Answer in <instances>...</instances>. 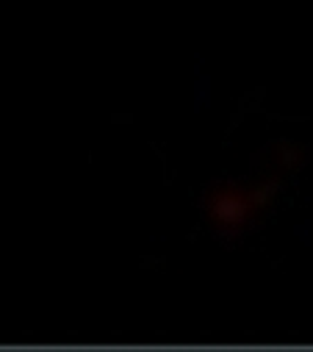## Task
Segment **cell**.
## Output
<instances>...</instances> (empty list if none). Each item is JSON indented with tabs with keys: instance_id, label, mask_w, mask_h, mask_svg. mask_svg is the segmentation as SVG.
I'll use <instances>...</instances> for the list:
<instances>
[{
	"instance_id": "6da1fadb",
	"label": "cell",
	"mask_w": 313,
	"mask_h": 352,
	"mask_svg": "<svg viewBox=\"0 0 313 352\" xmlns=\"http://www.w3.org/2000/svg\"><path fill=\"white\" fill-rule=\"evenodd\" d=\"M213 211H216V217L224 219V222H236V219H242V214L247 211V206H244L236 195H224V197L216 200Z\"/></svg>"
}]
</instances>
